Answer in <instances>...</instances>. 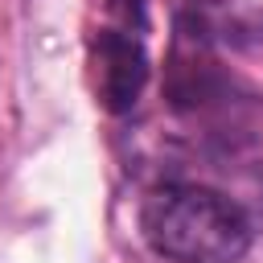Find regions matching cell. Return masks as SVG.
Wrapping results in <instances>:
<instances>
[{
    "instance_id": "6da1fadb",
    "label": "cell",
    "mask_w": 263,
    "mask_h": 263,
    "mask_svg": "<svg viewBox=\"0 0 263 263\" xmlns=\"http://www.w3.org/2000/svg\"><path fill=\"white\" fill-rule=\"evenodd\" d=\"M144 238L173 263H234L251 247L247 214L201 185H164L144 201Z\"/></svg>"
},
{
    "instance_id": "7a4b0ae2",
    "label": "cell",
    "mask_w": 263,
    "mask_h": 263,
    "mask_svg": "<svg viewBox=\"0 0 263 263\" xmlns=\"http://www.w3.org/2000/svg\"><path fill=\"white\" fill-rule=\"evenodd\" d=\"M90 78H95V95L107 111H115V115L132 111L148 82V53H144L140 37L127 29H103L90 41Z\"/></svg>"
},
{
    "instance_id": "3957f363",
    "label": "cell",
    "mask_w": 263,
    "mask_h": 263,
    "mask_svg": "<svg viewBox=\"0 0 263 263\" xmlns=\"http://www.w3.org/2000/svg\"><path fill=\"white\" fill-rule=\"evenodd\" d=\"M210 4H230V0H210Z\"/></svg>"
}]
</instances>
